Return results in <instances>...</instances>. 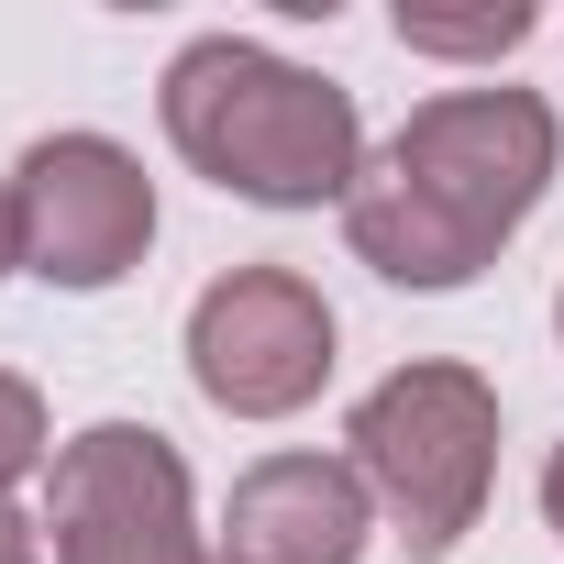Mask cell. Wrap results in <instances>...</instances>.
Here are the masks:
<instances>
[{"instance_id": "obj_1", "label": "cell", "mask_w": 564, "mask_h": 564, "mask_svg": "<svg viewBox=\"0 0 564 564\" xmlns=\"http://www.w3.org/2000/svg\"><path fill=\"white\" fill-rule=\"evenodd\" d=\"M553 111L531 89H443L421 100L344 188V232L388 289H465L553 188Z\"/></svg>"}, {"instance_id": "obj_2", "label": "cell", "mask_w": 564, "mask_h": 564, "mask_svg": "<svg viewBox=\"0 0 564 564\" xmlns=\"http://www.w3.org/2000/svg\"><path fill=\"white\" fill-rule=\"evenodd\" d=\"M155 100H166V144H177L210 188H232V199H254V210H322V199H344L355 166H366L355 89H333V78H311V67H289V56H265V45H243V34L177 45V67H166Z\"/></svg>"}, {"instance_id": "obj_3", "label": "cell", "mask_w": 564, "mask_h": 564, "mask_svg": "<svg viewBox=\"0 0 564 564\" xmlns=\"http://www.w3.org/2000/svg\"><path fill=\"white\" fill-rule=\"evenodd\" d=\"M344 443H355L366 498L399 520L410 564H443L476 531L487 476H498V388L476 366H443V355L432 366H399V377H377L355 399Z\"/></svg>"}, {"instance_id": "obj_4", "label": "cell", "mask_w": 564, "mask_h": 564, "mask_svg": "<svg viewBox=\"0 0 564 564\" xmlns=\"http://www.w3.org/2000/svg\"><path fill=\"white\" fill-rule=\"evenodd\" d=\"M45 531H56V564H221L188 509L177 443L144 421H89L78 443H56Z\"/></svg>"}, {"instance_id": "obj_5", "label": "cell", "mask_w": 564, "mask_h": 564, "mask_svg": "<svg viewBox=\"0 0 564 564\" xmlns=\"http://www.w3.org/2000/svg\"><path fill=\"white\" fill-rule=\"evenodd\" d=\"M188 377L232 421H289L333 377V311L300 265H232L188 311Z\"/></svg>"}, {"instance_id": "obj_6", "label": "cell", "mask_w": 564, "mask_h": 564, "mask_svg": "<svg viewBox=\"0 0 564 564\" xmlns=\"http://www.w3.org/2000/svg\"><path fill=\"white\" fill-rule=\"evenodd\" d=\"M12 188H23V265L45 289H122L155 243V177L111 133H45Z\"/></svg>"}, {"instance_id": "obj_7", "label": "cell", "mask_w": 564, "mask_h": 564, "mask_svg": "<svg viewBox=\"0 0 564 564\" xmlns=\"http://www.w3.org/2000/svg\"><path fill=\"white\" fill-rule=\"evenodd\" d=\"M377 531V498L355 454H265L232 476V509L210 531L221 564H355Z\"/></svg>"}, {"instance_id": "obj_8", "label": "cell", "mask_w": 564, "mask_h": 564, "mask_svg": "<svg viewBox=\"0 0 564 564\" xmlns=\"http://www.w3.org/2000/svg\"><path fill=\"white\" fill-rule=\"evenodd\" d=\"M531 34V0H498V12H410L399 0V45L410 56H509Z\"/></svg>"}, {"instance_id": "obj_9", "label": "cell", "mask_w": 564, "mask_h": 564, "mask_svg": "<svg viewBox=\"0 0 564 564\" xmlns=\"http://www.w3.org/2000/svg\"><path fill=\"white\" fill-rule=\"evenodd\" d=\"M45 454H56V432H45V399H34L23 377H0V498H12L23 476H45Z\"/></svg>"}, {"instance_id": "obj_10", "label": "cell", "mask_w": 564, "mask_h": 564, "mask_svg": "<svg viewBox=\"0 0 564 564\" xmlns=\"http://www.w3.org/2000/svg\"><path fill=\"white\" fill-rule=\"evenodd\" d=\"M12 265H23V188L0 177V276H12Z\"/></svg>"}, {"instance_id": "obj_11", "label": "cell", "mask_w": 564, "mask_h": 564, "mask_svg": "<svg viewBox=\"0 0 564 564\" xmlns=\"http://www.w3.org/2000/svg\"><path fill=\"white\" fill-rule=\"evenodd\" d=\"M0 564H45V553H34V520H23L12 498H0Z\"/></svg>"}, {"instance_id": "obj_12", "label": "cell", "mask_w": 564, "mask_h": 564, "mask_svg": "<svg viewBox=\"0 0 564 564\" xmlns=\"http://www.w3.org/2000/svg\"><path fill=\"white\" fill-rule=\"evenodd\" d=\"M542 520L564 531V443H553V465H542Z\"/></svg>"}, {"instance_id": "obj_13", "label": "cell", "mask_w": 564, "mask_h": 564, "mask_svg": "<svg viewBox=\"0 0 564 564\" xmlns=\"http://www.w3.org/2000/svg\"><path fill=\"white\" fill-rule=\"evenodd\" d=\"M553 333H564V289H553Z\"/></svg>"}]
</instances>
